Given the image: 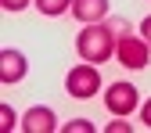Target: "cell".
I'll list each match as a JSON object with an SVG mask.
<instances>
[{
	"label": "cell",
	"mask_w": 151,
	"mask_h": 133,
	"mask_svg": "<svg viewBox=\"0 0 151 133\" xmlns=\"http://www.w3.org/2000/svg\"><path fill=\"white\" fill-rule=\"evenodd\" d=\"M129 29L126 18H111V22H93V25H83L79 36H76V50L83 54V61H111V54L119 47V32Z\"/></svg>",
	"instance_id": "6da1fadb"
},
{
	"label": "cell",
	"mask_w": 151,
	"mask_h": 133,
	"mask_svg": "<svg viewBox=\"0 0 151 133\" xmlns=\"http://www.w3.org/2000/svg\"><path fill=\"white\" fill-rule=\"evenodd\" d=\"M115 61L122 68H147L151 61V43L144 40V36H137L133 29H122L119 32V47H115Z\"/></svg>",
	"instance_id": "7a4b0ae2"
},
{
	"label": "cell",
	"mask_w": 151,
	"mask_h": 133,
	"mask_svg": "<svg viewBox=\"0 0 151 133\" xmlns=\"http://www.w3.org/2000/svg\"><path fill=\"white\" fill-rule=\"evenodd\" d=\"M65 90L72 93V97H97L101 93V72L93 68V61H86V65H76L72 72H68V79H65Z\"/></svg>",
	"instance_id": "3957f363"
},
{
	"label": "cell",
	"mask_w": 151,
	"mask_h": 133,
	"mask_svg": "<svg viewBox=\"0 0 151 133\" xmlns=\"http://www.w3.org/2000/svg\"><path fill=\"white\" fill-rule=\"evenodd\" d=\"M104 104H108L111 115H129V111H137V86L126 83V79L111 83L104 90Z\"/></svg>",
	"instance_id": "277c9868"
},
{
	"label": "cell",
	"mask_w": 151,
	"mask_h": 133,
	"mask_svg": "<svg viewBox=\"0 0 151 133\" xmlns=\"http://www.w3.org/2000/svg\"><path fill=\"white\" fill-rule=\"evenodd\" d=\"M25 72H29L25 54L14 47H4V54H0V83H18V79H25Z\"/></svg>",
	"instance_id": "5b68a950"
},
{
	"label": "cell",
	"mask_w": 151,
	"mask_h": 133,
	"mask_svg": "<svg viewBox=\"0 0 151 133\" xmlns=\"http://www.w3.org/2000/svg\"><path fill=\"white\" fill-rule=\"evenodd\" d=\"M22 129H25V133H54V129H58L54 108H43V104L29 108V111H25V119H22Z\"/></svg>",
	"instance_id": "8992f818"
},
{
	"label": "cell",
	"mask_w": 151,
	"mask_h": 133,
	"mask_svg": "<svg viewBox=\"0 0 151 133\" xmlns=\"http://www.w3.org/2000/svg\"><path fill=\"white\" fill-rule=\"evenodd\" d=\"M104 14H108V0H72V18L76 22H104Z\"/></svg>",
	"instance_id": "52a82bcc"
},
{
	"label": "cell",
	"mask_w": 151,
	"mask_h": 133,
	"mask_svg": "<svg viewBox=\"0 0 151 133\" xmlns=\"http://www.w3.org/2000/svg\"><path fill=\"white\" fill-rule=\"evenodd\" d=\"M36 7H40V14H47V18H58V14L72 11V0H36Z\"/></svg>",
	"instance_id": "ba28073f"
},
{
	"label": "cell",
	"mask_w": 151,
	"mask_h": 133,
	"mask_svg": "<svg viewBox=\"0 0 151 133\" xmlns=\"http://www.w3.org/2000/svg\"><path fill=\"white\" fill-rule=\"evenodd\" d=\"M65 129H68V133H93L97 126H93L90 119H72V122H65Z\"/></svg>",
	"instance_id": "9c48e42d"
},
{
	"label": "cell",
	"mask_w": 151,
	"mask_h": 133,
	"mask_svg": "<svg viewBox=\"0 0 151 133\" xmlns=\"http://www.w3.org/2000/svg\"><path fill=\"white\" fill-rule=\"evenodd\" d=\"M104 129H108V133H129V129H133V122H126V115H115Z\"/></svg>",
	"instance_id": "30bf717a"
},
{
	"label": "cell",
	"mask_w": 151,
	"mask_h": 133,
	"mask_svg": "<svg viewBox=\"0 0 151 133\" xmlns=\"http://www.w3.org/2000/svg\"><path fill=\"white\" fill-rule=\"evenodd\" d=\"M0 122H4V129H14L18 119H14V108L11 104H0Z\"/></svg>",
	"instance_id": "8fae6325"
},
{
	"label": "cell",
	"mask_w": 151,
	"mask_h": 133,
	"mask_svg": "<svg viewBox=\"0 0 151 133\" xmlns=\"http://www.w3.org/2000/svg\"><path fill=\"white\" fill-rule=\"evenodd\" d=\"M0 4H4V11H25L29 0H0Z\"/></svg>",
	"instance_id": "7c38bea8"
},
{
	"label": "cell",
	"mask_w": 151,
	"mask_h": 133,
	"mask_svg": "<svg viewBox=\"0 0 151 133\" xmlns=\"http://www.w3.org/2000/svg\"><path fill=\"white\" fill-rule=\"evenodd\" d=\"M140 122L151 129V97H147V101H144V108H140Z\"/></svg>",
	"instance_id": "4fadbf2b"
},
{
	"label": "cell",
	"mask_w": 151,
	"mask_h": 133,
	"mask_svg": "<svg viewBox=\"0 0 151 133\" xmlns=\"http://www.w3.org/2000/svg\"><path fill=\"white\" fill-rule=\"evenodd\" d=\"M140 36H144V40H147V43H151V14L144 18V22H140Z\"/></svg>",
	"instance_id": "5bb4252c"
}]
</instances>
